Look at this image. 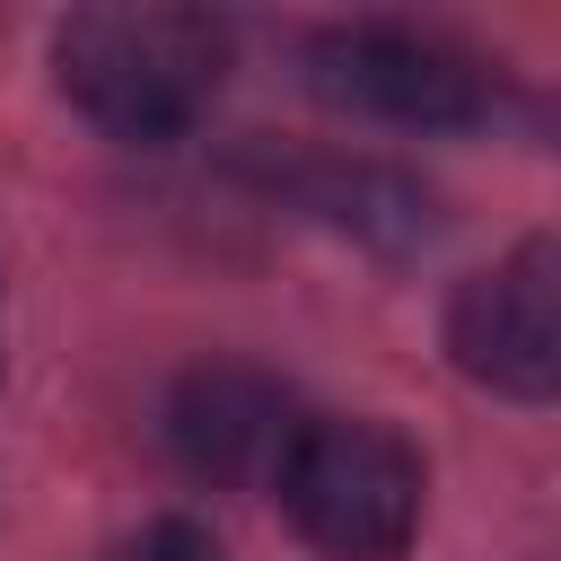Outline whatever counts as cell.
Wrapping results in <instances>:
<instances>
[{
    "mask_svg": "<svg viewBox=\"0 0 561 561\" xmlns=\"http://www.w3.org/2000/svg\"><path fill=\"white\" fill-rule=\"evenodd\" d=\"M61 96L114 140H175L228 79V26L202 9H70L53 26Z\"/></svg>",
    "mask_w": 561,
    "mask_h": 561,
    "instance_id": "1",
    "label": "cell"
},
{
    "mask_svg": "<svg viewBox=\"0 0 561 561\" xmlns=\"http://www.w3.org/2000/svg\"><path fill=\"white\" fill-rule=\"evenodd\" d=\"M280 517L333 561H394L421 526V456L386 421H298L272 465Z\"/></svg>",
    "mask_w": 561,
    "mask_h": 561,
    "instance_id": "2",
    "label": "cell"
},
{
    "mask_svg": "<svg viewBox=\"0 0 561 561\" xmlns=\"http://www.w3.org/2000/svg\"><path fill=\"white\" fill-rule=\"evenodd\" d=\"M307 88L394 131H473L500 105V70L421 26H324L307 44Z\"/></svg>",
    "mask_w": 561,
    "mask_h": 561,
    "instance_id": "3",
    "label": "cell"
},
{
    "mask_svg": "<svg viewBox=\"0 0 561 561\" xmlns=\"http://www.w3.org/2000/svg\"><path fill=\"white\" fill-rule=\"evenodd\" d=\"M447 351L473 386L508 403H552L561 386V245L526 237L491 272H473L447 307Z\"/></svg>",
    "mask_w": 561,
    "mask_h": 561,
    "instance_id": "4",
    "label": "cell"
},
{
    "mask_svg": "<svg viewBox=\"0 0 561 561\" xmlns=\"http://www.w3.org/2000/svg\"><path fill=\"white\" fill-rule=\"evenodd\" d=\"M298 412H289V386L245 368V359H202L175 377L167 394V447L193 482H254L280 465Z\"/></svg>",
    "mask_w": 561,
    "mask_h": 561,
    "instance_id": "5",
    "label": "cell"
},
{
    "mask_svg": "<svg viewBox=\"0 0 561 561\" xmlns=\"http://www.w3.org/2000/svg\"><path fill=\"white\" fill-rule=\"evenodd\" d=\"M280 184H289V202L307 219H324V228H342V237H359L377 254H412V245L438 237V202L403 167H377V158H307Z\"/></svg>",
    "mask_w": 561,
    "mask_h": 561,
    "instance_id": "6",
    "label": "cell"
},
{
    "mask_svg": "<svg viewBox=\"0 0 561 561\" xmlns=\"http://www.w3.org/2000/svg\"><path fill=\"white\" fill-rule=\"evenodd\" d=\"M131 561H219V552H210V535H193V526H149Z\"/></svg>",
    "mask_w": 561,
    "mask_h": 561,
    "instance_id": "7",
    "label": "cell"
}]
</instances>
